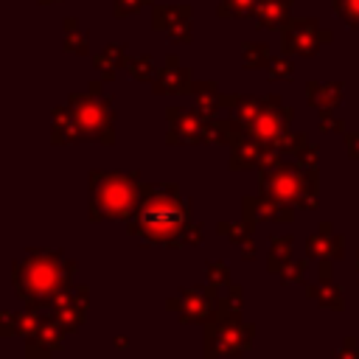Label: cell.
<instances>
[{
  "instance_id": "22",
  "label": "cell",
  "mask_w": 359,
  "mask_h": 359,
  "mask_svg": "<svg viewBox=\"0 0 359 359\" xmlns=\"http://www.w3.org/2000/svg\"><path fill=\"white\" fill-rule=\"evenodd\" d=\"M194 109H199L205 118H216L222 109V93L216 81H196L194 84Z\"/></svg>"
},
{
  "instance_id": "16",
  "label": "cell",
  "mask_w": 359,
  "mask_h": 359,
  "mask_svg": "<svg viewBox=\"0 0 359 359\" xmlns=\"http://www.w3.org/2000/svg\"><path fill=\"white\" fill-rule=\"evenodd\" d=\"M272 146L261 143V140H252V137H238L233 146H230V157H227V165L230 171H247V168H261L266 163V154H269Z\"/></svg>"
},
{
  "instance_id": "36",
  "label": "cell",
  "mask_w": 359,
  "mask_h": 359,
  "mask_svg": "<svg viewBox=\"0 0 359 359\" xmlns=\"http://www.w3.org/2000/svg\"><path fill=\"white\" fill-rule=\"evenodd\" d=\"M269 79L272 81H289L292 76H294V65H292V59L283 53V56H275L272 62H269Z\"/></svg>"
},
{
  "instance_id": "17",
  "label": "cell",
  "mask_w": 359,
  "mask_h": 359,
  "mask_svg": "<svg viewBox=\"0 0 359 359\" xmlns=\"http://www.w3.org/2000/svg\"><path fill=\"white\" fill-rule=\"evenodd\" d=\"M50 140L56 146H73V143L84 140V135L76 123V115L67 104H59L50 109Z\"/></svg>"
},
{
  "instance_id": "42",
  "label": "cell",
  "mask_w": 359,
  "mask_h": 359,
  "mask_svg": "<svg viewBox=\"0 0 359 359\" xmlns=\"http://www.w3.org/2000/svg\"><path fill=\"white\" fill-rule=\"evenodd\" d=\"M17 314L20 311H0V337H14V334H20V328H17Z\"/></svg>"
},
{
  "instance_id": "25",
  "label": "cell",
  "mask_w": 359,
  "mask_h": 359,
  "mask_svg": "<svg viewBox=\"0 0 359 359\" xmlns=\"http://www.w3.org/2000/svg\"><path fill=\"white\" fill-rule=\"evenodd\" d=\"M297 208H292V205H286V202H278V199H272V196H258V216L264 219V222H278V224H292L294 222V213Z\"/></svg>"
},
{
  "instance_id": "13",
  "label": "cell",
  "mask_w": 359,
  "mask_h": 359,
  "mask_svg": "<svg viewBox=\"0 0 359 359\" xmlns=\"http://www.w3.org/2000/svg\"><path fill=\"white\" fill-rule=\"evenodd\" d=\"M306 258H314V261H339V258H345V238L334 230L331 222H320L317 230L306 238Z\"/></svg>"
},
{
  "instance_id": "31",
  "label": "cell",
  "mask_w": 359,
  "mask_h": 359,
  "mask_svg": "<svg viewBox=\"0 0 359 359\" xmlns=\"http://www.w3.org/2000/svg\"><path fill=\"white\" fill-rule=\"evenodd\" d=\"M126 73H129L135 81H154V76H157V73H154V62H151V56H149V53L129 59Z\"/></svg>"
},
{
  "instance_id": "37",
  "label": "cell",
  "mask_w": 359,
  "mask_h": 359,
  "mask_svg": "<svg viewBox=\"0 0 359 359\" xmlns=\"http://www.w3.org/2000/svg\"><path fill=\"white\" fill-rule=\"evenodd\" d=\"M205 275H208V283L216 286V289L230 286V266L224 261H210L208 269H205Z\"/></svg>"
},
{
  "instance_id": "40",
  "label": "cell",
  "mask_w": 359,
  "mask_h": 359,
  "mask_svg": "<svg viewBox=\"0 0 359 359\" xmlns=\"http://www.w3.org/2000/svg\"><path fill=\"white\" fill-rule=\"evenodd\" d=\"M320 132H325V135H331V132L345 135V121L334 118L331 109H320Z\"/></svg>"
},
{
  "instance_id": "10",
  "label": "cell",
  "mask_w": 359,
  "mask_h": 359,
  "mask_svg": "<svg viewBox=\"0 0 359 359\" xmlns=\"http://www.w3.org/2000/svg\"><path fill=\"white\" fill-rule=\"evenodd\" d=\"M216 294H219V289L210 283L205 289L182 286L174 297L165 300V309L174 311L180 317V323H202L205 325L216 314Z\"/></svg>"
},
{
  "instance_id": "21",
  "label": "cell",
  "mask_w": 359,
  "mask_h": 359,
  "mask_svg": "<svg viewBox=\"0 0 359 359\" xmlns=\"http://www.w3.org/2000/svg\"><path fill=\"white\" fill-rule=\"evenodd\" d=\"M216 230H219V236H224L227 241H233V244H238L241 247V258L244 261H252L255 258V241H252V230L244 224V222H219L216 224Z\"/></svg>"
},
{
  "instance_id": "5",
  "label": "cell",
  "mask_w": 359,
  "mask_h": 359,
  "mask_svg": "<svg viewBox=\"0 0 359 359\" xmlns=\"http://www.w3.org/2000/svg\"><path fill=\"white\" fill-rule=\"evenodd\" d=\"M101 84L104 79H95L90 81L87 93H70L67 107L73 109L84 140L112 146L115 143V107H112V98L101 93Z\"/></svg>"
},
{
  "instance_id": "45",
  "label": "cell",
  "mask_w": 359,
  "mask_h": 359,
  "mask_svg": "<svg viewBox=\"0 0 359 359\" xmlns=\"http://www.w3.org/2000/svg\"><path fill=\"white\" fill-rule=\"evenodd\" d=\"M345 146H348V157L359 160V132H345Z\"/></svg>"
},
{
  "instance_id": "48",
  "label": "cell",
  "mask_w": 359,
  "mask_h": 359,
  "mask_svg": "<svg viewBox=\"0 0 359 359\" xmlns=\"http://www.w3.org/2000/svg\"><path fill=\"white\" fill-rule=\"evenodd\" d=\"M356 272H359V250H356Z\"/></svg>"
},
{
  "instance_id": "18",
  "label": "cell",
  "mask_w": 359,
  "mask_h": 359,
  "mask_svg": "<svg viewBox=\"0 0 359 359\" xmlns=\"http://www.w3.org/2000/svg\"><path fill=\"white\" fill-rule=\"evenodd\" d=\"M342 93H345V84L342 81H309L306 84V101L311 109H334L342 104Z\"/></svg>"
},
{
  "instance_id": "11",
  "label": "cell",
  "mask_w": 359,
  "mask_h": 359,
  "mask_svg": "<svg viewBox=\"0 0 359 359\" xmlns=\"http://www.w3.org/2000/svg\"><path fill=\"white\" fill-rule=\"evenodd\" d=\"M151 25L157 31L168 34V42L188 45L191 36V6L188 3H154L151 8Z\"/></svg>"
},
{
  "instance_id": "35",
  "label": "cell",
  "mask_w": 359,
  "mask_h": 359,
  "mask_svg": "<svg viewBox=\"0 0 359 359\" xmlns=\"http://www.w3.org/2000/svg\"><path fill=\"white\" fill-rule=\"evenodd\" d=\"M331 6L348 28H359V0H331Z\"/></svg>"
},
{
  "instance_id": "46",
  "label": "cell",
  "mask_w": 359,
  "mask_h": 359,
  "mask_svg": "<svg viewBox=\"0 0 359 359\" xmlns=\"http://www.w3.org/2000/svg\"><path fill=\"white\" fill-rule=\"evenodd\" d=\"M112 342H115V348H118V351H126V348H129V337H123V334H118Z\"/></svg>"
},
{
  "instance_id": "20",
  "label": "cell",
  "mask_w": 359,
  "mask_h": 359,
  "mask_svg": "<svg viewBox=\"0 0 359 359\" xmlns=\"http://www.w3.org/2000/svg\"><path fill=\"white\" fill-rule=\"evenodd\" d=\"M292 6H294V0H261L255 20L261 28H269V31L283 28L292 20Z\"/></svg>"
},
{
  "instance_id": "7",
  "label": "cell",
  "mask_w": 359,
  "mask_h": 359,
  "mask_svg": "<svg viewBox=\"0 0 359 359\" xmlns=\"http://www.w3.org/2000/svg\"><path fill=\"white\" fill-rule=\"evenodd\" d=\"M294 121V109L283 104L280 95H264L258 115L244 126V135L252 140H261L266 146H275L286 132L289 123Z\"/></svg>"
},
{
  "instance_id": "2",
  "label": "cell",
  "mask_w": 359,
  "mask_h": 359,
  "mask_svg": "<svg viewBox=\"0 0 359 359\" xmlns=\"http://www.w3.org/2000/svg\"><path fill=\"white\" fill-rule=\"evenodd\" d=\"M79 264L50 247H28L20 261L11 264V283L25 306L48 309L62 292L73 289Z\"/></svg>"
},
{
  "instance_id": "12",
  "label": "cell",
  "mask_w": 359,
  "mask_h": 359,
  "mask_svg": "<svg viewBox=\"0 0 359 359\" xmlns=\"http://www.w3.org/2000/svg\"><path fill=\"white\" fill-rule=\"evenodd\" d=\"M87 306H90V292H87V286H73V289L62 292V294L48 306V311L67 328V334H73V331H79V325L84 323Z\"/></svg>"
},
{
  "instance_id": "4",
  "label": "cell",
  "mask_w": 359,
  "mask_h": 359,
  "mask_svg": "<svg viewBox=\"0 0 359 359\" xmlns=\"http://www.w3.org/2000/svg\"><path fill=\"white\" fill-rule=\"evenodd\" d=\"M258 182H261L264 196L286 202L297 210H314L320 202V171L303 168L300 163L280 160L272 168H261Z\"/></svg>"
},
{
  "instance_id": "19",
  "label": "cell",
  "mask_w": 359,
  "mask_h": 359,
  "mask_svg": "<svg viewBox=\"0 0 359 359\" xmlns=\"http://www.w3.org/2000/svg\"><path fill=\"white\" fill-rule=\"evenodd\" d=\"M126 65H129L126 45H121V42H109V45H104V50L93 59V67L98 70V76H101L104 81H112L115 73H118L121 67H126Z\"/></svg>"
},
{
  "instance_id": "43",
  "label": "cell",
  "mask_w": 359,
  "mask_h": 359,
  "mask_svg": "<svg viewBox=\"0 0 359 359\" xmlns=\"http://www.w3.org/2000/svg\"><path fill=\"white\" fill-rule=\"evenodd\" d=\"M331 359H359V339L356 337H345L342 339V348L334 351Z\"/></svg>"
},
{
  "instance_id": "15",
  "label": "cell",
  "mask_w": 359,
  "mask_h": 359,
  "mask_svg": "<svg viewBox=\"0 0 359 359\" xmlns=\"http://www.w3.org/2000/svg\"><path fill=\"white\" fill-rule=\"evenodd\" d=\"M194 84H196L194 73L188 67H182L177 62V56H168L151 81L157 95H185V93H194Z\"/></svg>"
},
{
  "instance_id": "6",
  "label": "cell",
  "mask_w": 359,
  "mask_h": 359,
  "mask_svg": "<svg viewBox=\"0 0 359 359\" xmlns=\"http://www.w3.org/2000/svg\"><path fill=\"white\" fill-rule=\"evenodd\" d=\"M255 325L236 317H210L205 323V359H238L252 348Z\"/></svg>"
},
{
  "instance_id": "47",
  "label": "cell",
  "mask_w": 359,
  "mask_h": 359,
  "mask_svg": "<svg viewBox=\"0 0 359 359\" xmlns=\"http://www.w3.org/2000/svg\"><path fill=\"white\" fill-rule=\"evenodd\" d=\"M39 3H42V6H48V3H56V0H39Z\"/></svg>"
},
{
  "instance_id": "9",
  "label": "cell",
  "mask_w": 359,
  "mask_h": 359,
  "mask_svg": "<svg viewBox=\"0 0 359 359\" xmlns=\"http://www.w3.org/2000/svg\"><path fill=\"white\" fill-rule=\"evenodd\" d=\"M165 118H168V132H165V143L168 146H177V143H188V146L213 143L210 118H205L199 109L168 107L165 109Z\"/></svg>"
},
{
  "instance_id": "41",
  "label": "cell",
  "mask_w": 359,
  "mask_h": 359,
  "mask_svg": "<svg viewBox=\"0 0 359 359\" xmlns=\"http://www.w3.org/2000/svg\"><path fill=\"white\" fill-rule=\"evenodd\" d=\"M143 6H154V0H115V17L137 14Z\"/></svg>"
},
{
  "instance_id": "14",
  "label": "cell",
  "mask_w": 359,
  "mask_h": 359,
  "mask_svg": "<svg viewBox=\"0 0 359 359\" xmlns=\"http://www.w3.org/2000/svg\"><path fill=\"white\" fill-rule=\"evenodd\" d=\"M331 264L334 261H320L317 264V280L306 286V297L314 300L317 306L328 309V311H342L345 300H342V289L337 286V280L331 275Z\"/></svg>"
},
{
  "instance_id": "3",
  "label": "cell",
  "mask_w": 359,
  "mask_h": 359,
  "mask_svg": "<svg viewBox=\"0 0 359 359\" xmlns=\"http://www.w3.org/2000/svg\"><path fill=\"white\" fill-rule=\"evenodd\" d=\"M140 171H90L87 180V216L90 222L118 219L129 222L143 196Z\"/></svg>"
},
{
  "instance_id": "34",
  "label": "cell",
  "mask_w": 359,
  "mask_h": 359,
  "mask_svg": "<svg viewBox=\"0 0 359 359\" xmlns=\"http://www.w3.org/2000/svg\"><path fill=\"white\" fill-rule=\"evenodd\" d=\"M306 266H309V258H292V261H289V264H283V266H280V272H278L280 283H303Z\"/></svg>"
},
{
  "instance_id": "26",
  "label": "cell",
  "mask_w": 359,
  "mask_h": 359,
  "mask_svg": "<svg viewBox=\"0 0 359 359\" xmlns=\"http://www.w3.org/2000/svg\"><path fill=\"white\" fill-rule=\"evenodd\" d=\"M294 236H275L272 241H269V255H266V269L269 272H280V266L283 264H289L294 255Z\"/></svg>"
},
{
  "instance_id": "8",
  "label": "cell",
  "mask_w": 359,
  "mask_h": 359,
  "mask_svg": "<svg viewBox=\"0 0 359 359\" xmlns=\"http://www.w3.org/2000/svg\"><path fill=\"white\" fill-rule=\"evenodd\" d=\"M280 31V48L286 56H314L320 45L334 39V31L323 28L317 17H292Z\"/></svg>"
},
{
  "instance_id": "33",
  "label": "cell",
  "mask_w": 359,
  "mask_h": 359,
  "mask_svg": "<svg viewBox=\"0 0 359 359\" xmlns=\"http://www.w3.org/2000/svg\"><path fill=\"white\" fill-rule=\"evenodd\" d=\"M306 143H309V135H306V132H292V129H289V132H286V135H283V137H280V140H278L272 149H278L280 154L294 157V154H297V151H300Z\"/></svg>"
},
{
  "instance_id": "30",
  "label": "cell",
  "mask_w": 359,
  "mask_h": 359,
  "mask_svg": "<svg viewBox=\"0 0 359 359\" xmlns=\"http://www.w3.org/2000/svg\"><path fill=\"white\" fill-rule=\"evenodd\" d=\"M45 311H48V309H42V306H25V309L17 314V328H20V337L31 339V337L36 334V328H39V323H42Z\"/></svg>"
},
{
  "instance_id": "38",
  "label": "cell",
  "mask_w": 359,
  "mask_h": 359,
  "mask_svg": "<svg viewBox=\"0 0 359 359\" xmlns=\"http://www.w3.org/2000/svg\"><path fill=\"white\" fill-rule=\"evenodd\" d=\"M258 196H244L241 199V222L255 233V224H258Z\"/></svg>"
},
{
  "instance_id": "28",
  "label": "cell",
  "mask_w": 359,
  "mask_h": 359,
  "mask_svg": "<svg viewBox=\"0 0 359 359\" xmlns=\"http://www.w3.org/2000/svg\"><path fill=\"white\" fill-rule=\"evenodd\" d=\"M241 62L247 70H261V67H269V45L266 42H244L241 48Z\"/></svg>"
},
{
  "instance_id": "1",
  "label": "cell",
  "mask_w": 359,
  "mask_h": 359,
  "mask_svg": "<svg viewBox=\"0 0 359 359\" xmlns=\"http://www.w3.org/2000/svg\"><path fill=\"white\" fill-rule=\"evenodd\" d=\"M129 236H137L146 244H163V247H185V244H202L205 227L194 222L191 199L180 194L171 182H146L140 205L135 216L126 222Z\"/></svg>"
},
{
  "instance_id": "29",
  "label": "cell",
  "mask_w": 359,
  "mask_h": 359,
  "mask_svg": "<svg viewBox=\"0 0 359 359\" xmlns=\"http://www.w3.org/2000/svg\"><path fill=\"white\" fill-rule=\"evenodd\" d=\"M258 6H261V0H219L216 14L222 20H230V17H255L258 14Z\"/></svg>"
},
{
  "instance_id": "32",
  "label": "cell",
  "mask_w": 359,
  "mask_h": 359,
  "mask_svg": "<svg viewBox=\"0 0 359 359\" xmlns=\"http://www.w3.org/2000/svg\"><path fill=\"white\" fill-rule=\"evenodd\" d=\"M261 101H264V98H255V95H238V104H236V109H233V118L241 123V129L258 115Z\"/></svg>"
},
{
  "instance_id": "44",
  "label": "cell",
  "mask_w": 359,
  "mask_h": 359,
  "mask_svg": "<svg viewBox=\"0 0 359 359\" xmlns=\"http://www.w3.org/2000/svg\"><path fill=\"white\" fill-rule=\"evenodd\" d=\"M50 348H45V345H39V342H34V339H28L25 342V359H50Z\"/></svg>"
},
{
  "instance_id": "39",
  "label": "cell",
  "mask_w": 359,
  "mask_h": 359,
  "mask_svg": "<svg viewBox=\"0 0 359 359\" xmlns=\"http://www.w3.org/2000/svg\"><path fill=\"white\" fill-rule=\"evenodd\" d=\"M292 160H294V163H300L303 168H317V163H320V146L306 143V146H303Z\"/></svg>"
},
{
  "instance_id": "23",
  "label": "cell",
  "mask_w": 359,
  "mask_h": 359,
  "mask_svg": "<svg viewBox=\"0 0 359 359\" xmlns=\"http://www.w3.org/2000/svg\"><path fill=\"white\" fill-rule=\"evenodd\" d=\"M65 334H67V328L50 311H45V317H42V323H39V328H36V334L31 339L45 345V348H50V351H59L62 342H65Z\"/></svg>"
},
{
  "instance_id": "24",
  "label": "cell",
  "mask_w": 359,
  "mask_h": 359,
  "mask_svg": "<svg viewBox=\"0 0 359 359\" xmlns=\"http://www.w3.org/2000/svg\"><path fill=\"white\" fill-rule=\"evenodd\" d=\"M62 28H65V36H62V48H65L67 53H76V56H87V53H90V36H87V31H81L79 20H76V17H65Z\"/></svg>"
},
{
  "instance_id": "27",
  "label": "cell",
  "mask_w": 359,
  "mask_h": 359,
  "mask_svg": "<svg viewBox=\"0 0 359 359\" xmlns=\"http://www.w3.org/2000/svg\"><path fill=\"white\" fill-rule=\"evenodd\" d=\"M241 306H244V289L230 283V286H224V292L216 294V314L213 317H236V314H241Z\"/></svg>"
}]
</instances>
